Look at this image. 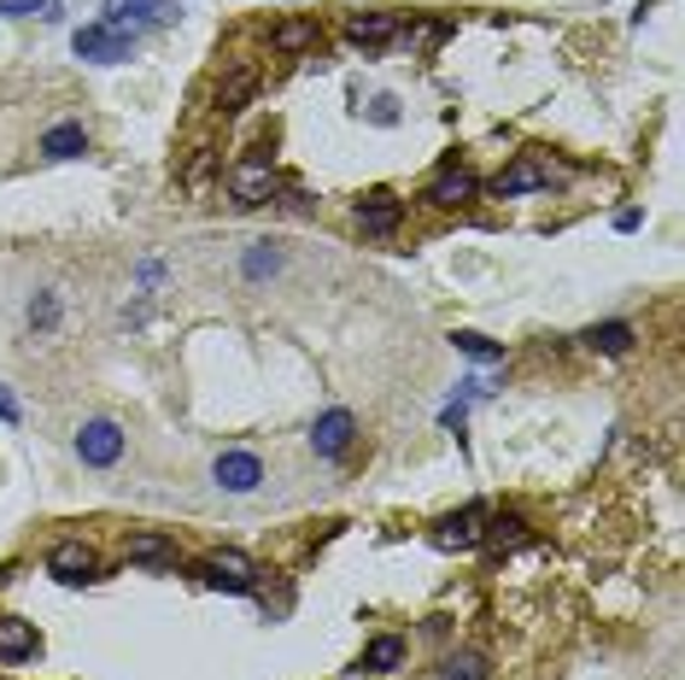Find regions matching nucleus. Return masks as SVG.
Instances as JSON below:
<instances>
[{"label":"nucleus","instance_id":"nucleus-22","mask_svg":"<svg viewBox=\"0 0 685 680\" xmlns=\"http://www.w3.org/2000/svg\"><path fill=\"white\" fill-rule=\"evenodd\" d=\"M399 662H404V639H399V634L369 639V651H364V669H369V675H392Z\"/></svg>","mask_w":685,"mask_h":680},{"label":"nucleus","instance_id":"nucleus-2","mask_svg":"<svg viewBox=\"0 0 685 680\" xmlns=\"http://www.w3.org/2000/svg\"><path fill=\"white\" fill-rule=\"evenodd\" d=\"M276 194H282V177H276V165H270V159H241V165L229 170V200L241 212L276 206Z\"/></svg>","mask_w":685,"mask_h":680},{"label":"nucleus","instance_id":"nucleus-30","mask_svg":"<svg viewBox=\"0 0 685 680\" xmlns=\"http://www.w3.org/2000/svg\"><path fill=\"white\" fill-rule=\"evenodd\" d=\"M369 117H375L381 129H387V124H399V100H392V94H375V100H369Z\"/></svg>","mask_w":685,"mask_h":680},{"label":"nucleus","instance_id":"nucleus-11","mask_svg":"<svg viewBox=\"0 0 685 680\" xmlns=\"http://www.w3.org/2000/svg\"><path fill=\"white\" fill-rule=\"evenodd\" d=\"M352 217H357V229H364V235L387 241V235L404 224V200H399V194H387V189H369V194L352 206Z\"/></svg>","mask_w":685,"mask_h":680},{"label":"nucleus","instance_id":"nucleus-13","mask_svg":"<svg viewBox=\"0 0 685 680\" xmlns=\"http://www.w3.org/2000/svg\"><path fill=\"white\" fill-rule=\"evenodd\" d=\"M632 340H639V329L621 317H609V322H592V329H580V347L597 352V359H627L632 352Z\"/></svg>","mask_w":685,"mask_h":680},{"label":"nucleus","instance_id":"nucleus-10","mask_svg":"<svg viewBox=\"0 0 685 680\" xmlns=\"http://www.w3.org/2000/svg\"><path fill=\"white\" fill-rule=\"evenodd\" d=\"M534 189H551V165L539 152H516V165H504L492 177V194L499 200H516V194H534Z\"/></svg>","mask_w":685,"mask_h":680},{"label":"nucleus","instance_id":"nucleus-19","mask_svg":"<svg viewBox=\"0 0 685 680\" xmlns=\"http://www.w3.org/2000/svg\"><path fill=\"white\" fill-rule=\"evenodd\" d=\"M252 94H259V71H229V77L217 82V112H222V117L241 112Z\"/></svg>","mask_w":685,"mask_h":680},{"label":"nucleus","instance_id":"nucleus-24","mask_svg":"<svg viewBox=\"0 0 685 680\" xmlns=\"http://www.w3.org/2000/svg\"><path fill=\"white\" fill-rule=\"evenodd\" d=\"M59 0H0V19H59Z\"/></svg>","mask_w":685,"mask_h":680},{"label":"nucleus","instance_id":"nucleus-9","mask_svg":"<svg viewBox=\"0 0 685 680\" xmlns=\"http://www.w3.org/2000/svg\"><path fill=\"white\" fill-rule=\"evenodd\" d=\"M481 534H487V510L464 505V510H452V517H439L427 540H434L439 552H469V546H481Z\"/></svg>","mask_w":685,"mask_h":680},{"label":"nucleus","instance_id":"nucleus-1","mask_svg":"<svg viewBox=\"0 0 685 680\" xmlns=\"http://www.w3.org/2000/svg\"><path fill=\"white\" fill-rule=\"evenodd\" d=\"M176 19H182L176 0H106V19H100V24H112V30H124V36L141 42L147 30H164Z\"/></svg>","mask_w":685,"mask_h":680},{"label":"nucleus","instance_id":"nucleus-29","mask_svg":"<svg viewBox=\"0 0 685 680\" xmlns=\"http://www.w3.org/2000/svg\"><path fill=\"white\" fill-rule=\"evenodd\" d=\"M276 200H282V212H294V217H311V212H317V200L305 194V189H287V194H276Z\"/></svg>","mask_w":685,"mask_h":680},{"label":"nucleus","instance_id":"nucleus-14","mask_svg":"<svg viewBox=\"0 0 685 680\" xmlns=\"http://www.w3.org/2000/svg\"><path fill=\"white\" fill-rule=\"evenodd\" d=\"M36 651H42L36 622H24V616H0V662H30Z\"/></svg>","mask_w":685,"mask_h":680},{"label":"nucleus","instance_id":"nucleus-31","mask_svg":"<svg viewBox=\"0 0 685 680\" xmlns=\"http://www.w3.org/2000/svg\"><path fill=\"white\" fill-rule=\"evenodd\" d=\"M639 224H644V212H639V206H621V212H615V229H621V235H632Z\"/></svg>","mask_w":685,"mask_h":680},{"label":"nucleus","instance_id":"nucleus-16","mask_svg":"<svg viewBox=\"0 0 685 680\" xmlns=\"http://www.w3.org/2000/svg\"><path fill=\"white\" fill-rule=\"evenodd\" d=\"M346 36H352V47H387L399 36V19H392V12H352Z\"/></svg>","mask_w":685,"mask_h":680},{"label":"nucleus","instance_id":"nucleus-32","mask_svg":"<svg viewBox=\"0 0 685 680\" xmlns=\"http://www.w3.org/2000/svg\"><path fill=\"white\" fill-rule=\"evenodd\" d=\"M0 422H19V399H12L7 387H0Z\"/></svg>","mask_w":685,"mask_h":680},{"label":"nucleus","instance_id":"nucleus-3","mask_svg":"<svg viewBox=\"0 0 685 680\" xmlns=\"http://www.w3.org/2000/svg\"><path fill=\"white\" fill-rule=\"evenodd\" d=\"M194 575L212 592H235V599H247V592L259 587V569H252V557H241V552H212Z\"/></svg>","mask_w":685,"mask_h":680},{"label":"nucleus","instance_id":"nucleus-20","mask_svg":"<svg viewBox=\"0 0 685 680\" xmlns=\"http://www.w3.org/2000/svg\"><path fill=\"white\" fill-rule=\"evenodd\" d=\"M481 540H487L492 552H516V546H527L534 534H527V522H522V517H492Z\"/></svg>","mask_w":685,"mask_h":680},{"label":"nucleus","instance_id":"nucleus-25","mask_svg":"<svg viewBox=\"0 0 685 680\" xmlns=\"http://www.w3.org/2000/svg\"><path fill=\"white\" fill-rule=\"evenodd\" d=\"M24 317H30V329H42V335H47V329H59V294H36Z\"/></svg>","mask_w":685,"mask_h":680},{"label":"nucleus","instance_id":"nucleus-15","mask_svg":"<svg viewBox=\"0 0 685 680\" xmlns=\"http://www.w3.org/2000/svg\"><path fill=\"white\" fill-rule=\"evenodd\" d=\"M42 159H54V165H65V159H82V152H89V129H82L77 124V117H71V124H54V129H47L42 135Z\"/></svg>","mask_w":685,"mask_h":680},{"label":"nucleus","instance_id":"nucleus-23","mask_svg":"<svg viewBox=\"0 0 685 680\" xmlns=\"http://www.w3.org/2000/svg\"><path fill=\"white\" fill-rule=\"evenodd\" d=\"M452 347L464 352V359H475V364H504V347H499V340H487V335H475V329H457Z\"/></svg>","mask_w":685,"mask_h":680},{"label":"nucleus","instance_id":"nucleus-27","mask_svg":"<svg viewBox=\"0 0 685 680\" xmlns=\"http://www.w3.org/2000/svg\"><path fill=\"white\" fill-rule=\"evenodd\" d=\"M445 36H452V19H427V24L416 30V47H422V54H427V47H439Z\"/></svg>","mask_w":685,"mask_h":680},{"label":"nucleus","instance_id":"nucleus-7","mask_svg":"<svg viewBox=\"0 0 685 680\" xmlns=\"http://www.w3.org/2000/svg\"><path fill=\"white\" fill-rule=\"evenodd\" d=\"M77 59H94V65H124L135 54V36H124V30H112V24H82L77 36Z\"/></svg>","mask_w":685,"mask_h":680},{"label":"nucleus","instance_id":"nucleus-26","mask_svg":"<svg viewBox=\"0 0 685 680\" xmlns=\"http://www.w3.org/2000/svg\"><path fill=\"white\" fill-rule=\"evenodd\" d=\"M212 165H217V159H212V147H194V159L182 165V182H187V189H199V182L212 177Z\"/></svg>","mask_w":685,"mask_h":680},{"label":"nucleus","instance_id":"nucleus-12","mask_svg":"<svg viewBox=\"0 0 685 680\" xmlns=\"http://www.w3.org/2000/svg\"><path fill=\"white\" fill-rule=\"evenodd\" d=\"M94 569H100V557L89 540H59L54 552H47V575H59L65 587H82V581H94Z\"/></svg>","mask_w":685,"mask_h":680},{"label":"nucleus","instance_id":"nucleus-21","mask_svg":"<svg viewBox=\"0 0 685 680\" xmlns=\"http://www.w3.org/2000/svg\"><path fill=\"white\" fill-rule=\"evenodd\" d=\"M124 557H129V564H170L176 546H170L164 534H129L124 540Z\"/></svg>","mask_w":685,"mask_h":680},{"label":"nucleus","instance_id":"nucleus-6","mask_svg":"<svg viewBox=\"0 0 685 680\" xmlns=\"http://www.w3.org/2000/svg\"><path fill=\"white\" fill-rule=\"evenodd\" d=\"M469 200H475V177L457 159H445L422 189V206H434V212H457V206H469Z\"/></svg>","mask_w":685,"mask_h":680},{"label":"nucleus","instance_id":"nucleus-5","mask_svg":"<svg viewBox=\"0 0 685 680\" xmlns=\"http://www.w3.org/2000/svg\"><path fill=\"white\" fill-rule=\"evenodd\" d=\"M212 481H217L222 492H259V487H264V457L247 452V446L217 452V457H212Z\"/></svg>","mask_w":685,"mask_h":680},{"label":"nucleus","instance_id":"nucleus-18","mask_svg":"<svg viewBox=\"0 0 685 680\" xmlns=\"http://www.w3.org/2000/svg\"><path fill=\"white\" fill-rule=\"evenodd\" d=\"M317 42H322L317 19H287V24L270 30V47H276V54H305V47H317Z\"/></svg>","mask_w":685,"mask_h":680},{"label":"nucleus","instance_id":"nucleus-8","mask_svg":"<svg viewBox=\"0 0 685 680\" xmlns=\"http://www.w3.org/2000/svg\"><path fill=\"white\" fill-rule=\"evenodd\" d=\"M352 440H357V417L346 411V405H334V411H322V417H317V429H311V452L322 457V464H340V457L352 452Z\"/></svg>","mask_w":685,"mask_h":680},{"label":"nucleus","instance_id":"nucleus-17","mask_svg":"<svg viewBox=\"0 0 685 680\" xmlns=\"http://www.w3.org/2000/svg\"><path fill=\"white\" fill-rule=\"evenodd\" d=\"M282 264H287V252H282L276 241H252V247L241 252V276H247L252 287H264L270 276H282Z\"/></svg>","mask_w":685,"mask_h":680},{"label":"nucleus","instance_id":"nucleus-28","mask_svg":"<svg viewBox=\"0 0 685 680\" xmlns=\"http://www.w3.org/2000/svg\"><path fill=\"white\" fill-rule=\"evenodd\" d=\"M445 680H487L481 657H452V662H445Z\"/></svg>","mask_w":685,"mask_h":680},{"label":"nucleus","instance_id":"nucleus-4","mask_svg":"<svg viewBox=\"0 0 685 680\" xmlns=\"http://www.w3.org/2000/svg\"><path fill=\"white\" fill-rule=\"evenodd\" d=\"M124 446H129V440H124V429H117L112 417H89L77 429V457L89 469H112L117 457H124Z\"/></svg>","mask_w":685,"mask_h":680}]
</instances>
